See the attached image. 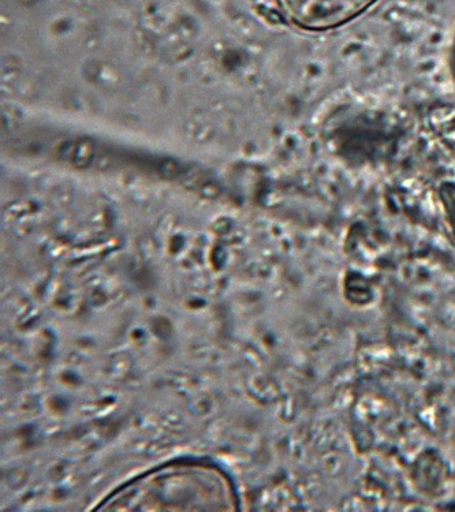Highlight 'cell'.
<instances>
[{
	"instance_id": "2",
	"label": "cell",
	"mask_w": 455,
	"mask_h": 512,
	"mask_svg": "<svg viewBox=\"0 0 455 512\" xmlns=\"http://www.w3.org/2000/svg\"><path fill=\"white\" fill-rule=\"evenodd\" d=\"M454 71H455V44H454Z\"/></svg>"
},
{
	"instance_id": "1",
	"label": "cell",
	"mask_w": 455,
	"mask_h": 512,
	"mask_svg": "<svg viewBox=\"0 0 455 512\" xmlns=\"http://www.w3.org/2000/svg\"><path fill=\"white\" fill-rule=\"evenodd\" d=\"M379 0H277L287 21L305 31H330L349 24Z\"/></svg>"
}]
</instances>
